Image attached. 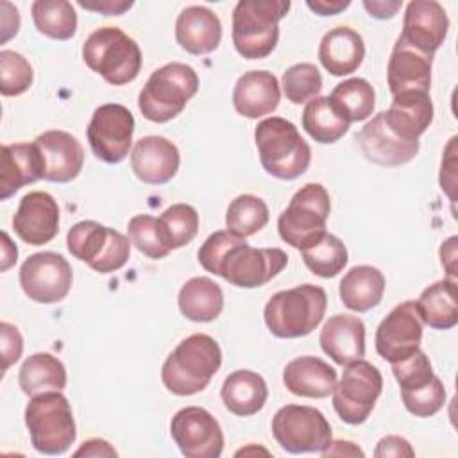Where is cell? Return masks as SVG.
Returning <instances> with one entry per match:
<instances>
[{
    "instance_id": "45",
    "label": "cell",
    "mask_w": 458,
    "mask_h": 458,
    "mask_svg": "<svg viewBox=\"0 0 458 458\" xmlns=\"http://www.w3.org/2000/svg\"><path fill=\"white\" fill-rule=\"evenodd\" d=\"M390 365H392L394 377L401 386V392L420 388L435 377L431 361L426 356V352H422L420 349L415 351L413 354H410L408 358L390 363Z\"/></svg>"
},
{
    "instance_id": "11",
    "label": "cell",
    "mask_w": 458,
    "mask_h": 458,
    "mask_svg": "<svg viewBox=\"0 0 458 458\" xmlns=\"http://www.w3.org/2000/svg\"><path fill=\"white\" fill-rule=\"evenodd\" d=\"M381 390L383 376L379 369L363 358L356 360L345 365L333 390V408L345 424H363L370 417Z\"/></svg>"
},
{
    "instance_id": "44",
    "label": "cell",
    "mask_w": 458,
    "mask_h": 458,
    "mask_svg": "<svg viewBox=\"0 0 458 458\" xmlns=\"http://www.w3.org/2000/svg\"><path fill=\"white\" fill-rule=\"evenodd\" d=\"M401 399H403L404 408L411 415H415L419 419H428L444 408L445 388H444V383L440 381V377L435 376L428 385H424L420 388L401 392Z\"/></svg>"
},
{
    "instance_id": "31",
    "label": "cell",
    "mask_w": 458,
    "mask_h": 458,
    "mask_svg": "<svg viewBox=\"0 0 458 458\" xmlns=\"http://www.w3.org/2000/svg\"><path fill=\"white\" fill-rule=\"evenodd\" d=\"M340 299L345 308L365 313L376 308L385 293V276L372 265H356L340 281Z\"/></svg>"
},
{
    "instance_id": "10",
    "label": "cell",
    "mask_w": 458,
    "mask_h": 458,
    "mask_svg": "<svg viewBox=\"0 0 458 458\" xmlns=\"http://www.w3.org/2000/svg\"><path fill=\"white\" fill-rule=\"evenodd\" d=\"M66 247L73 258L100 274L120 270L131 256V240L95 220L72 225L66 234Z\"/></svg>"
},
{
    "instance_id": "40",
    "label": "cell",
    "mask_w": 458,
    "mask_h": 458,
    "mask_svg": "<svg viewBox=\"0 0 458 458\" xmlns=\"http://www.w3.org/2000/svg\"><path fill=\"white\" fill-rule=\"evenodd\" d=\"M127 233L131 243L150 259H163L172 252L159 220L150 215L132 216L127 224Z\"/></svg>"
},
{
    "instance_id": "55",
    "label": "cell",
    "mask_w": 458,
    "mask_h": 458,
    "mask_svg": "<svg viewBox=\"0 0 458 458\" xmlns=\"http://www.w3.org/2000/svg\"><path fill=\"white\" fill-rule=\"evenodd\" d=\"M322 456H329V454H351V456H363V451L360 447H356L352 442L347 440H331V444L327 445L326 451L320 453Z\"/></svg>"
},
{
    "instance_id": "56",
    "label": "cell",
    "mask_w": 458,
    "mask_h": 458,
    "mask_svg": "<svg viewBox=\"0 0 458 458\" xmlns=\"http://www.w3.org/2000/svg\"><path fill=\"white\" fill-rule=\"evenodd\" d=\"M2 238H4V243H2V272H5L13 263H16V258H18V249L14 243H11L7 233H2Z\"/></svg>"
},
{
    "instance_id": "13",
    "label": "cell",
    "mask_w": 458,
    "mask_h": 458,
    "mask_svg": "<svg viewBox=\"0 0 458 458\" xmlns=\"http://www.w3.org/2000/svg\"><path fill=\"white\" fill-rule=\"evenodd\" d=\"M134 116L122 104L97 107L86 129L91 152L104 163H122L132 145Z\"/></svg>"
},
{
    "instance_id": "8",
    "label": "cell",
    "mask_w": 458,
    "mask_h": 458,
    "mask_svg": "<svg viewBox=\"0 0 458 458\" xmlns=\"http://www.w3.org/2000/svg\"><path fill=\"white\" fill-rule=\"evenodd\" d=\"M82 59L89 70L113 86L132 82L141 70L138 43L118 27H100L82 43Z\"/></svg>"
},
{
    "instance_id": "7",
    "label": "cell",
    "mask_w": 458,
    "mask_h": 458,
    "mask_svg": "<svg viewBox=\"0 0 458 458\" xmlns=\"http://www.w3.org/2000/svg\"><path fill=\"white\" fill-rule=\"evenodd\" d=\"M25 426L32 447L41 454H63L77 438L72 406L61 390L32 395L25 408Z\"/></svg>"
},
{
    "instance_id": "35",
    "label": "cell",
    "mask_w": 458,
    "mask_h": 458,
    "mask_svg": "<svg viewBox=\"0 0 458 458\" xmlns=\"http://www.w3.org/2000/svg\"><path fill=\"white\" fill-rule=\"evenodd\" d=\"M349 122L329 102V97H315L306 102L302 111V129L317 143H336L349 131Z\"/></svg>"
},
{
    "instance_id": "38",
    "label": "cell",
    "mask_w": 458,
    "mask_h": 458,
    "mask_svg": "<svg viewBox=\"0 0 458 458\" xmlns=\"http://www.w3.org/2000/svg\"><path fill=\"white\" fill-rule=\"evenodd\" d=\"M301 252L302 261L311 270V274L324 279L338 276L349 261L347 247L338 236L331 233H326L320 240L302 249Z\"/></svg>"
},
{
    "instance_id": "22",
    "label": "cell",
    "mask_w": 458,
    "mask_h": 458,
    "mask_svg": "<svg viewBox=\"0 0 458 458\" xmlns=\"http://www.w3.org/2000/svg\"><path fill=\"white\" fill-rule=\"evenodd\" d=\"M431 68L433 55L422 54L397 38L386 66V81L392 97L406 91L429 93Z\"/></svg>"
},
{
    "instance_id": "3",
    "label": "cell",
    "mask_w": 458,
    "mask_h": 458,
    "mask_svg": "<svg viewBox=\"0 0 458 458\" xmlns=\"http://www.w3.org/2000/svg\"><path fill=\"white\" fill-rule=\"evenodd\" d=\"M254 140L265 172L281 181L301 177L311 163V148L286 118L270 116L258 123Z\"/></svg>"
},
{
    "instance_id": "48",
    "label": "cell",
    "mask_w": 458,
    "mask_h": 458,
    "mask_svg": "<svg viewBox=\"0 0 458 458\" xmlns=\"http://www.w3.org/2000/svg\"><path fill=\"white\" fill-rule=\"evenodd\" d=\"M374 456L376 458H383V456H415V451L411 447V444L399 437V435H388V437H383L376 449H374Z\"/></svg>"
},
{
    "instance_id": "33",
    "label": "cell",
    "mask_w": 458,
    "mask_h": 458,
    "mask_svg": "<svg viewBox=\"0 0 458 458\" xmlns=\"http://www.w3.org/2000/svg\"><path fill=\"white\" fill-rule=\"evenodd\" d=\"M177 304L188 320L211 322L224 310V292L209 277H191L181 286Z\"/></svg>"
},
{
    "instance_id": "42",
    "label": "cell",
    "mask_w": 458,
    "mask_h": 458,
    "mask_svg": "<svg viewBox=\"0 0 458 458\" xmlns=\"http://www.w3.org/2000/svg\"><path fill=\"white\" fill-rule=\"evenodd\" d=\"M283 93L292 104H304L318 97L322 89V75L311 63H297L284 70L281 79Z\"/></svg>"
},
{
    "instance_id": "46",
    "label": "cell",
    "mask_w": 458,
    "mask_h": 458,
    "mask_svg": "<svg viewBox=\"0 0 458 458\" xmlns=\"http://www.w3.org/2000/svg\"><path fill=\"white\" fill-rule=\"evenodd\" d=\"M0 349H2V372L16 363L23 352V336L16 326L9 322H0Z\"/></svg>"
},
{
    "instance_id": "16",
    "label": "cell",
    "mask_w": 458,
    "mask_h": 458,
    "mask_svg": "<svg viewBox=\"0 0 458 458\" xmlns=\"http://www.w3.org/2000/svg\"><path fill=\"white\" fill-rule=\"evenodd\" d=\"M422 320L415 301L397 304L376 329V351L388 363L401 361L420 349Z\"/></svg>"
},
{
    "instance_id": "30",
    "label": "cell",
    "mask_w": 458,
    "mask_h": 458,
    "mask_svg": "<svg viewBox=\"0 0 458 458\" xmlns=\"http://www.w3.org/2000/svg\"><path fill=\"white\" fill-rule=\"evenodd\" d=\"M224 406L238 417H249L258 413L268 397V386L265 379L252 370L231 372L220 388Z\"/></svg>"
},
{
    "instance_id": "5",
    "label": "cell",
    "mask_w": 458,
    "mask_h": 458,
    "mask_svg": "<svg viewBox=\"0 0 458 458\" xmlns=\"http://www.w3.org/2000/svg\"><path fill=\"white\" fill-rule=\"evenodd\" d=\"M288 0H240L233 11V45L245 59L268 57L279 39Z\"/></svg>"
},
{
    "instance_id": "20",
    "label": "cell",
    "mask_w": 458,
    "mask_h": 458,
    "mask_svg": "<svg viewBox=\"0 0 458 458\" xmlns=\"http://www.w3.org/2000/svg\"><path fill=\"white\" fill-rule=\"evenodd\" d=\"M356 143L367 161L381 166L406 165L420 148L419 141H406L394 134L383 120V111L363 125L356 134Z\"/></svg>"
},
{
    "instance_id": "36",
    "label": "cell",
    "mask_w": 458,
    "mask_h": 458,
    "mask_svg": "<svg viewBox=\"0 0 458 458\" xmlns=\"http://www.w3.org/2000/svg\"><path fill=\"white\" fill-rule=\"evenodd\" d=\"M329 102L349 123L363 122L374 111L376 91L367 79L352 77L335 86L329 95Z\"/></svg>"
},
{
    "instance_id": "1",
    "label": "cell",
    "mask_w": 458,
    "mask_h": 458,
    "mask_svg": "<svg viewBox=\"0 0 458 458\" xmlns=\"http://www.w3.org/2000/svg\"><path fill=\"white\" fill-rule=\"evenodd\" d=\"M197 258L204 270L247 290L267 284L288 265L284 250L277 247H250L245 238L227 229L209 234L200 245Z\"/></svg>"
},
{
    "instance_id": "28",
    "label": "cell",
    "mask_w": 458,
    "mask_h": 458,
    "mask_svg": "<svg viewBox=\"0 0 458 458\" xmlns=\"http://www.w3.org/2000/svg\"><path fill=\"white\" fill-rule=\"evenodd\" d=\"M365 57L363 38L351 27L327 30L318 45V61L336 77L349 75L360 68Z\"/></svg>"
},
{
    "instance_id": "4",
    "label": "cell",
    "mask_w": 458,
    "mask_h": 458,
    "mask_svg": "<svg viewBox=\"0 0 458 458\" xmlns=\"http://www.w3.org/2000/svg\"><path fill=\"white\" fill-rule=\"evenodd\" d=\"M327 295L322 286L304 283L274 293L265 304V324L277 338L308 336L324 318Z\"/></svg>"
},
{
    "instance_id": "39",
    "label": "cell",
    "mask_w": 458,
    "mask_h": 458,
    "mask_svg": "<svg viewBox=\"0 0 458 458\" xmlns=\"http://www.w3.org/2000/svg\"><path fill=\"white\" fill-rule=\"evenodd\" d=\"M268 224V208L263 199L243 193L231 200L225 211V225L227 231L247 238L261 231Z\"/></svg>"
},
{
    "instance_id": "21",
    "label": "cell",
    "mask_w": 458,
    "mask_h": 458,
    "mask_svg": "<svg viewBox=\"0 0 458 458\" xmlns=\"http://www.w3.org/2000/svg\"><path fill=\"white\" fill-rule=\"evenodd\" d=\"M179 165V148L163 136H143L131 152V168L145 184H166L177 174Z\"/></svg>"
},
{
    "instance_id": "6",
    "label": "cell",
    "mask_w": 458,
    "mask_h": 458,
    "mask_svg": "<svg viewBox=\"0 0 458 458\" xmlns=\"http://www.w3.org/2000/svg\"><path fill=\"white\" fill-rule=\"evenodd\" d=\"M197 91V72L184 63H168L150 73L138 95V107L148 122L165 123L181 114Z\"/></svg>"
},
{
    "instance_id": "52",
    "label": "cell",
    "mask_w": 458,
    "mask_h": 458,
    "mask_svg": "<svg viewBox=\"0 0 458 458\" xmlns=\"http://www.w3.org/2000/svg\"><path fill=\"white\" fill-rule=\"evenodd\" d=\"M401 2H385V0H372V2H363V7L367 9V13L376 18V20H386L392 18L394 14H397V11L401 9Z\"/></svg>"
},
{
    "instance_id": "34",
    "label": "cell",
    "mask_w": 458,
    "mask_h": 458,
    "mask_svg": "<svg viewBox=\"0 0 458 458\" xmlns=\"http://www.w3.org/2000/svg\"><path fill=\"white\" fill-rule=\"evenodd\" d=\"M66 381L68 376L63 361L50 352L30 354L18 372L21 392L30 397L48 390H63Z\"/></svg>"
},
{
    "instance_id": "24",
    "label": "cell",
    "mask_w": 458,
    "mask_h": 458,
    "mask_svg": "<svg viewBox=\"0 0 458 458\" xmlns=\"http://www.w3.org/2000/svg\"><path fill=\"white\" fill-rule=\"evenodd\" d=\"M281 100L279 82L267 70H250L238 77L233 89V106L245 118H261L277 109Z\"/></svg>"
},
{
    "instance_id": "51",
    "label": "cell",
    "mask_w": 458,
    "mask_h": 458,
    "mask_svg": "<svg viewBox=\"0 0 458 458\" xmlns=\"http://www.w3.org/2000/svg\"><path fill=\"white\" fill-rule=\"evenodd\" d=\"M73 456H116V451L102 438H89L73 453Z\"/></svg>"
},
{
    "instance_id": "50",
    "label": "cell",
    "mask_w": 458,
    "mask_h": 458,
    "mask_svg": "<svg viewBox=\"0 0 458 458\" xmlns=\"http://www.w3.org/2000/svg\"><path fill=\"white\" fill-rule=\"evenodd\" d=\"M0 7H2V43H5L9 38L18 34L20 13L9 2H2Z\"/></svg>"
},
{
    "instance_id": "2",
    "label": "cell",
    "mask_w": 458,
    "mask_h": 458,
    "mask_svg": "<svg viewBox=\"0 0 458 458\" xmlns=\"http://www.w3.org/2000/svg\"><path fill=\"white\" fill-rule=\"evenodd\" d=\"M220 365L222 351L216 340L206 333H195L168 354L161 367V381L174 395H195L209 385Z\"/></svg>"
},
{
    "instance_id": "49",
    "label": "cell",
    "mask_w": 458,
    "mask_h": 458,
    "mask_svg": "<svg viewBox=\"0 0 458 458\" xmlns=\"http://www.w3.org/2000/svg\"><path fill=\"white\" fill-rule=\"evenodd\" d=\"M82 9H88V11H95V13H100V14H106V16H120L123 14L125 11H129L132 7V2H127V0H79L77 2Z\"/></svg>"
},
{
    "instance_id": "14",
    "label": "cell",
    "mask_w": 458,
    "mask_h": 458,
    "mask_svg": "<svg viewBox=\"0 0 458 458\" xmlns=\"http://www.w3.org/2000/svg\"><path fill=\"white\" fill-rule=\"evenodd\" d=\"M72 267L57 252H34L20 267V286L23 293L39 304L63 301L72 288Z\"/></svg>"
},
{
    "instance_id": "27",
    "label": "cell",
    "mask_w": 458,
    "mask_h": 458,
    "mask_svg": "<svg viewBox=\"0 0 458 458\" xmlns=\"http://www.w3.org/2000/svg\"><path fill=\"white\" fill-rule=\"evenodd\" d=\"M283 383L297 397L324 399L336 386V370L317 356H299L286 363Z\"/></svg>"
},
{
    "instance_id": "23",
    "label": "cell",
    "mask_w": 458,
    "mask_h": 458,
    "mask_svg": "<svg viewBox=\"0 0 458 458\" xmlns=\"http://www.w3.org/2000/svg\"><path fill=\"white\" fill-rule=\"evenodd\" d=\"M318 342L324 354L345 367L365 356V324L356 315H333L324 322Z\"/></svg>"
},
{
    "instance_id": "18",
    "label": "cell",
    "mask_w": 458,
    "mask_h": 458,
    "mask_svg": "<svg viewBox=\"0 0 458 458\" xmlns=\"http://www.w3.org/2000/svg\"><path fill=\"white\" fill-rule=\"evenodd\" d=\"M41 159V177L50 182L73 181L84 165V150L81 141L66 131L52 129L41 132L32 141Z\"/></svg>"
},
{
    "instance_id": "9",
    "label": "cell",
    "mask_w": 458,
    "mask_h": 458,
    "mask_svg": "<svg viewBox=\"0 0 458 458\" xmlns=\"http://www.w3.org/2000/svg\"><path fill=\"white\" fill-rule=\"evenodd\" d=\"M329 211L331 199L322 184L308 182L301 186L277 218L281 240L299 250L310 247L327 233Z\"/></svg>"
},
{
    "instance_id": "41",
    "label": "cell",
    "mask_w": 458,
    "mask_h": 458,
    "mask_svg": "<svg viewBox=\"0 0 458 458\" xmlns=\"http://www.w3.org/2000/svg\"><path fill=\"white\" fill-rule=\"evenodd\" d=\"M157 220L172 250L188 245L199 233V213L193 206L184 202L172 204Z\"/></svg>"
},
{
    "instance_id": "43",
    "label": "cell",
    "mask_w": 458,
    "mask_h": 458,
    "mask_svg": "<svg viewBox=\"0 0 458 458\" xmlns=\"http://www.w3.org/2000/svg\"><path fill=\"white\" fill-rule=\"evenodd\" d=\"M34 81L30 63L14 50L0 52V93L4 97H18L25 93Z\"/></svg>"
},
{
    "instance_id": "47",
    "label": "cell",
    "mask_w": 458,
    "mask_h": 458,
    "mask_svg": "<svg viewBox=\"0 0 458 458\" xmlns=\"http://www.w3.org/2000/svg\"><path fill=\"white\" fill-rule=\"evenodd\" d=\"M454 143H456V138H451L449 140V145L444 152V159H442V166H440V186L442 190L449 195V199L454 202V184H456V152H454Z\"/></svg>"
},
{
    "instance_id": "54",
    "label": "cell",
    "mask_w": 458,
    "mask_h": 458,
    "mask_svg": "<svg viewBox=\"0 0 458 458\" xmlns=\"http://www.w3.org/2000/svg\"><path fill=\"white\" fill-rule=\"evenodd\" d=\"M456 242L458 238L451 236L440 247V261H442V267H445L451 279H454L456 276Z\"/></svg>"
},
{
    "instance_id": "29",
    "label": "cell",
    "mask_w": 458,
    "mask_h": 458,
    "mask_svg": "<svg viewBox=\"0 0 458 458\" xmlns=\"http://www.w3.org/2000/svg\"><path fill=\"white\" fill-rule=\"evenodd\" d=\"M41 159L34 143H7L0 159V200H7L25 184L41 177Z\"/></svg>"
},
{
    "instance_id": "25",
    "label": "cell",
    "mask_w": 458,
    "mask_h": 458,
    "mask_svg": "<svg viewBox=\"0 0 458 458\" xmlns=\"http://www.w3.org/2000/svg\"><path fill=\"white\" fill-rule=\"evenodd\" d=\"M433 102L426 91H406L394 95L392 104L383 111L388 129L406 141H419L433 122Z\"/></svg>"
},
{
    "instance_id": "15",
    "label": "cell",
    "mask_w": 458,
    "mask_h": 458,
    "mask_svg": "<svg viewBox=\"0 0 458 458\" xmlns=\"http://www.w3.org/2000/svg\"><path fill=\"white\" fill-rule=\"evenodd\" d=\"M170 435L186 458H218L224 449L218 420L200 406L181 408L170 420Z\"/></svg>"
},
{
    "instance_id": "53",
    "label": "cell",
    "mask_w": 458,
    "mask_h": 458,
    "mask_svg": "<svg viewBox=\"0 0 458 458\" xmlns=\"http://www.w3.org/2000/svg\"><path fill=\"white\" fill-rule=\"evenodd\" d=\"M306 5L318 16H333L345 11L351 2L349 0H308Z\"/></svg>"
},
{
    "instance_id": "26",
    "label": "cell",
    "mask_w": 458,
    "mask_h": 458,
    "mask_svg": "<svg viewBox=\"0 0 458 458\" xmlns=\"http://www.w3.org/2000/svg\"><path fill=\"white\" fill-rule=\"evenodd\" d=\"M220 18L209 7L190 5L179 13L175 20V41L188 54H211L220 45Z\"/></svg>"
},
{
    "instance_id": "37",
    "label": "cell",
    "mask_w": 458,
    "mask_h": 458,
    "mask_svg": "<svg viewBox=\"0 0 458 458\" xmlns=\"http://www.w3.org/2000/svg\"><path fill=\"white\" fill-rule=\"evenodd\" d=\"M32 21L47 38L66 41L73 38L77 30V14L66 0H36L30 7Z\"/></svg>"
},
{
    "instance_id": "32",
    "label": "cell",
    "mask_w": 458,
    "mask_h": 458,
    "mask_svg": "<svg viewBox=\"0 0 458 458\" xmlns=\"http://www.w3.org/2000/svg\"><path fill=\"white\" fill-rule=\"evenodd\" d=\"M415 308L422 324L431 329H453L458 324L456 281L447 277L426 286L415 301Z\"/></svg>"
},
{
    "instance_id": "12",
    "label": "cell",
    "mask_w": 458,
    "mask_h": 458,
    "mask_svg": "<svg viewBox=\"0 0 458 458\" xmlns=\"http://www.w3.org/2000/svg\"><path fill=\"white\" fill-rule=\"evenodd\" d=\"M276 442L292 454L322 453L331 444V426L326 415L304 404H284L272 419Z\"/></svg>"
},
{
    "instance_id": "17",
    "label": "cell",
    "mask_w": 458,
    "mask_h": 458,
    "mask_svg": "<svg viewBox=\"0 0 458 458\" xmlns=\"http://www.w3.org/2000/svg\"><path fill=\"white\" fill-rule=\"evenodd\" d=\"M449 30L445 9L435 0H413L406 5L399 39L415 50L433 55Z\"/></svg>"
},
{
    "instance_id": "19",
    "label": "cell",
    "mask_w": 458,
    "mask_h": 458,
    "mask_svg": "<svg viewBox=\"0 0 458 458\" xmlns=\"http://www.w3.org/2000/svg\"><path fill=\"white\" fill-rule=\"evenodd\" d=\"M16 236L29 245H45L59 233V206L47 191H29L13 216Z\"/></svg>"
}]
</instances>
